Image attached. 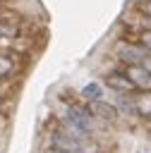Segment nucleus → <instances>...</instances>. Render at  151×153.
Here are the masks:
<instances>
[{
  "label": "nucleus",
  "instance_id": "1",
  "mask_svg": "<svg viewBox=\"0 0 151 153\" xmlns=\"http://www.w3.org/2000/svg\"><path fill=\"white\" fill-rule=\"evenodd\" d=\"M125 74L134 81L139 91H151V72L144 65H125Z\"/></svg>",
  "mask_w": 151,
  "mask_h": 153
},
{
  "label": "nucleus",
  "instance_id": "2",
  "mask_svg": "<svg viewBox=\"0 0 151 153\" xmlns=\"http://www.w3.org/2000/svg\"><path fill=\"white\" fill-rule=\"evenodd\" d=\"M105 84H108L110 88H115L117 93H137V91H139V88L134 86V81H132L125 72H122V74H120V72L108 74V76H105Z\"/></svg>",
  "mask_w": 151,
  "mask_h": 153
},
{
  "label": "nucleus",
  "instance_id": "3",
  "mask_svg": "<svg viewBox=\"0 0 151 153\" xmlns=\"http://www.w3.org/2000/svg\"><path fill=\"white\" fill-rule=\"evenodd\" d=\"M81 98H84V100H89V103L101 100V98H103V88H101V84H96V81L86 84V86L81 88Z\"/></svg>",
  "mask_w": 151,
  "mask_h": 153
},
{
  "label": "nucleus",
  "instance_id": "4",
  "mask_svg": "<svg viewBox=\"0 0 151 153\" xmlns=\"http://www.w3.org/2000/svg\"><path fill=\"white\" fill-rule=\"evenodd\" d=\"M10 55L12 53H2L0 55V76H12V72H14V62H12Z\"/></svg>",
  "mask_w": 151,
  "mask_h": 153
},
{
  "label": "nucleus",
  "instance_id": "5",
  "mask_svg": "<svg viewBox=\"0 0 151 153\" xmlns=\"http://www.w3.org/2000/svg\"><path fill=\"white\" fill-rule=\"evenodd\" d=\"M139 43L146 50H151V29H139Z\"/></svg>",
  "mask_w": 151,
  "mask_h": 153
},
{
  "label": "nucleus",
  "instance_id": "6",
  "mask_svg": "<svg viewBox=\"0 0 151 153\" xmlns=\"http://www.w3.org/2000/svg\"><path fill=\"white\" fill-rule=\"evenodd\" d=\"M137 10L141 14H146V17H151V0H139L137 2Z\"/></svg>",
  "mask_w": 151,
  "mask_h": 153
},
{
  "label": "nucleus",
  "instance_id": "7",
  "mask_svg": "<svg viewBox=\"0 0 151 153\" xmlns=\"http://www.w3.org/2000/svg\"><path fill=\"white\" fill-rule=\"evenodd\" d=\"M2 79H5V76H0V84H2Z\"/></svg>",
  "mask_w": 151,
  "mask_h": 153
}]
</instances>
